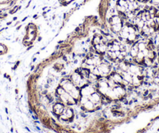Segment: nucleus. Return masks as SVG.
I'll return each instance as SVG.
<instances>
[{
  "label": "nucleus",
  "mask_w": 159,
  "mask_h": 133,
  "mask_svg": "<svg viewBox=\"0 0 159 133\" xmlns=\"http://www.w3.org/2000/svg\"><path fill=\"white\" fill-rule=\"evenodd\" d=\"M81 102L83 106L89 110L95 108L100 104L99 94L90 86H86L83 87L82 95H81Z\"/></svg>",
  "instance_id": "nucleus-6"
},
{
  "label": "nucleus",
  "mask_w": 159,
  "mask_h": 133,
  "mask_svg": "<svg viewBox=\"0 0 159 133\" xmlns=\"http://www.w3.org/2000/svg\"><path fill=\"white\" fill-rule=\"evenodd\" d=\"M126 21L123 20L119 15H112L111 17L109 19V23L110 25V29L111 30L115 33H118L121 31L122 28L124 26L125 23Z\"/></svg>",
  "instance_id": "nucleus-11"
},
{
  "label": "nucleus",
  "mask_w": 159,
  "mask_h": 133,
  "mask_svg": "<svg viewBox=\"0 0 159 133\" xmlns=\"http://www.w3.org/2000/svg\"><path fill=\"white\" fill-rule=\"evenodd\" d=\"M97 88L101 93L111 99H118L125 93V84L118 73H111L107 76L99 78Z\"/></svg>",
  "instance_id": "nucleus-1"
},
{
  "label": "nucleus",
  "mask_w": 159,
  "mask_h": 133,
  "mask_svg": "<svg viewBox=\"0 0 159 133\" xmlns=\"http://www.w3.org/2000/svg\"><path fill=\"white\" fill-rule=\"evenodd\" d=\"M60 87L66 93H68L70 97H72L75 100H76L80 96V90H78V87L70 80H63L60 84Z\"/></svg>",
  "instance_id": "nucleus-9"
},
{
  "label": "nucleus",
  "mask_w": 159,
  "mask_h": 133,
  "mask_svg": "<svg viewBox=\"0 0 159 133\" xmlns=\"http://www.w3.org/2000/svg\"><path fill=\"white\" fill-rule=\"evenodd\" d=\"M117 73L123 78L124 83L134 86L141 83L144 76V69L141 66L126 60L119 64V71Z\"/></svg>",
  "instance_id": "nucleus-3"
},
{
  "label": "nucleus",
  "mask_w": 159,
  "mask_h": 133,
  "mask_svg": "<svg viewBox=\"0 0 159 133\" xmlns=\"http://www.w3.org/2000/svg\"><path fill=\"white\" fill-rule=\"evenodd\" d=\"M91 76H94L91 74L89 70H87L84 67H82L73 72V73L71 76L70 80L78 88H83L87 86V83L90 82Z\"/></svg>",
  "instance_id": "nucleus-8"
},
{
  "label": "nucleus",
  "mask_w": 159,
  "mask_h": 133,
  "mask_svg": "<svg viewBox=\"0 0 159 133\" xmlns=\"http://www.w3.org/2000/svg\"><path fill=\"white\" fill-rule=\"evenodd\" d=\"M83 67L89 70L93 76L101 78L111 73V64L102 58V55L93 52L88 54L84 60Z\"/></svg>",
  "instance_id": "nucleus-4"
},
{
  "label": "nucleus",
  "mask_w": 159,
  "mask_h": 133,
  "mask_svg": "<svg viewBox=\"0 0 159 133\" xmlns=\"http://www.w3.org/2000/svg\"><path fill=\"white\" fill-rule=\"evenodd\" d=\"M156 78H157V80H158V83H159V71L158 72V73H157V76H156Z\"/></svg>",
  "instance_id": "nucleus-12"
},
{
  "label": "nucleus",
  "mask_w": 159,
  "mask_h": 133,
  "mask_svg": "<svg viewBox=\"0 0 159 133\" xmlns=\"http://www.w3.org/2000/svg\"><path fill=\"white\" fill-rule=\"evenodd\" d=\"M130 54L133 62L141 66H151L155 59L154 46L148 40H138L132 45Z\"/></svg>",
  "instance_id": "nucleus-2"
},
{
  "label": "nucleus",
  "mask_w": 159,
  "mask_h": 133,
  "mask_svg": "<svg viewBox=\"0 0 159 133\" xmlns=\"http://www.w3.org/2000/svg\"><path fill=\"white\" fill-rule=\"evenodd\" d=\"M119 35L122 41L126 44H133L139 40L140 33L137 27L133 23L126 22L121 31L119 33Z\"/></svg>",
  "instance_id": "nucleus-7"
},
{
  "label": "nucleus",
  "mask_w": 159,
  "mask_h": 133,
  "mask_svg": "<svg viewBox=\"0 0 159 133\" xmlns=\"http://www.w3.org/2000/svg\"><path fill=\"white\" fill-rule=\"evenodd\" d=\"M92 44H93V49L97 54L103 55L106 53L107 50V46H108V42H106L105 38H104L102 36L100 35H96L94 36V39L92 40Z\"/></svg>",
  "instance_id": "nucleus-10"
},
{
  "label": "nucleus",
  "mask_w": 159,
  "mask_h": 133,
  "mask_svg": "<svg viewBox=\"0 0 159 133\" xmlns=\"http://www.w3.org/2000/svg\"><path fill=\"white\" fill-rule=\"evenodd\" d=\"M105 54L111 62L119 64L126 59L127 52L126 47L121 41L112 40L110 42H108Z\"/></svg>",
  "instance_id": "nucleus-5"
}]
</instances>
